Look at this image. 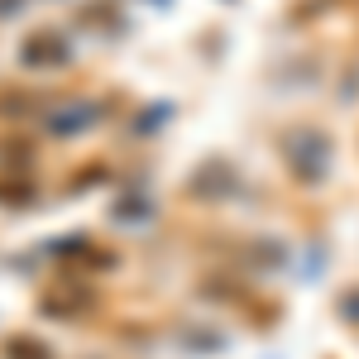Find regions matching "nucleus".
<instances>
[{
    "label": "nucleus",
    "instance_id": "2",
    "mask_svg": "<svg viewBox=\"0 0 359 359\" xmlns=\"http://www.w3.org/2000/svg\"><path fill=\"white\" fill-rule=\"evenodd\" d=\"M101 115H106L101 101H72V106H62L57 115H48V135L77 139V135H86V130H96V125H101Z\"/></svg>",
    "mask_w": 359,
    "mask_h": 359
},
{
    "label": "nucleus",
    "instance_id": "7",
    "mask_svg": "<svg viewBox=\"0 0 359 359\" xmlns=\"http://www.w3.org/2000/svg\"><path fill=\"white\" fill-rule=\"evenodd\" d=\"M77 20H82V25H120L111 5H82V15H77Z\"/></svg>",
    "mask_w": 359,
    "mask_h": 359
},
{
    "label": "nucleus",
    "instance_id": "8",
    "mask_svg": "<svg viewBox=\"0 0 359 359\" xmlns=\"http://www.w3.org/2000/svg\"><path fill=\"white\" fill-rule=\"evenodd\" d=\"M20 10V0H0V15H15Z\"/></svg>",
    "mask_w": 359,
    "mask_h": 359
},
{
    "label": "nucleus",
    "instance_id": "4",
    "mask_svg": "<svg viewBox=\"0 0 359 359\" xmlns=\"http://www.w3.org/2000/svg\"><path fill=\"white\" fill-rule=\"evenodd\" d=\"M0 206H10V211H25V206H34V182L29 177H0Z\"/></svg>",
    "mask_w": 359,
    "mask_h": 359
},
{
    "label": "nucleus",
    "instance_id": "1",
    "mask_svg": "<svg viewBox=\"0 0 359 359\" xmlns=\"http://www.w3.org/2000/svg\"><path fill=\"white\" fill-rule=\"evenodd\" d=\"M67 62H72V43L57 29H39L20 43V67H29V72H53V67H67Z\"/></svg>",
    "mask_w": 359,
    "mask_h": 359
},
{
    "label": "nucleus",
    "instance_id": "6",
    "mask_svg": "<svg viewBox=\"0 0 359 359\" xmlns=\"http://www.w3.org/2000/svg\"><path fill=\"white\" fill-rule=\"evenodd\" d=\"M29 158H34V149L20 144V139H5V144H0V163L5 168H29Z\"/></svg>",
    "mask_w": 359,
    "mask_h": 359
},
{
    "label": "nucleus",
    "instance_id": "5",
    "mask_svg": "<svg viewBox=\"0 0 359 359\" xmlns=\"http://www.w3.org/2000/svg\"><path fill=\"white\" fill-rule=\"evenodd\" d=\"M39 101L29 96V91H0V120H25Z\"/></svg>",
    "mask_w": 359,
    "mask_h": 359
},
{
    "label": "nucleus",
    "instance_id": "3",
    "mask_svg": "<svg viewBox=\"0 0 359 359\" xmlns=\"http://www.w3.org/2000/svg\"><path fill=\"white\" fill-rule=\"evenodd\" d=\"M0 359H57V355H53V345H48V340L15 331V335H5V340H0Z\"/></svg>",
    "mask_w": 359,
    "mask_h": 359
}]
</instances>
